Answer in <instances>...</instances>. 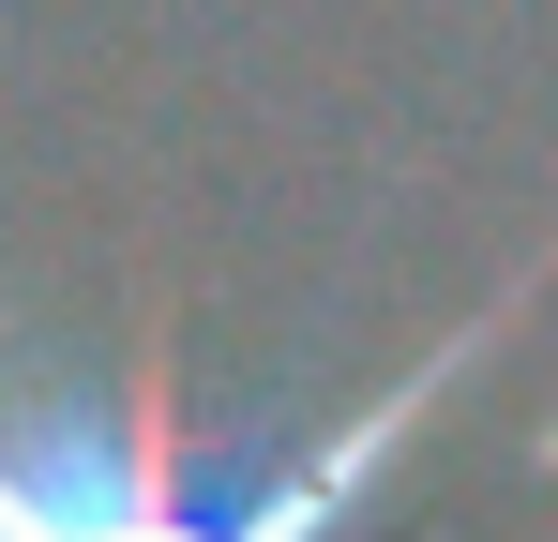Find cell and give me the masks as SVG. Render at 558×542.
<instances>
[{"label": "cell", "mask_w": 558, "mask_h": 542, "mask_svg": "<svg viewBox=\"0 0 558 542\" xmlns=\"http://www.w3.org/2000/svg\"><path fill=\"white\" fill-rule=\"evenodd\" d=\"M438 377L453 361H423L377 422H348L317 467L257 482L242 513L182 482V438H167V392L151 377H136L121 422H0V542H332V528H363V497L392 482V452L438 407Z\"/></svg>", "instance_id": "obj_1"}]
</instances>
